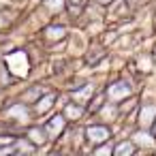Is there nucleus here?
Listing matches in <instances>:
<instances>
[{"label": "nucleus", "instance_id": "f257e3e1", "mask_svg": "<svg viewBox=\"0 0 156 156\" xmlns=\"http://www.w3.org/2000/svg\"><path fill=\"white\" fill-rule=\"evenodd\" d=\"M88 137L92 141H96V143H103V141L109 139V128L107 126H90L88 128Z\"/></svg>", "mask_w": 156, "mask_h": 156}, {"label": "nucleus", "instance_id": "f03ea898", "mask_svg": "<svg viewBox=\"0 0 156 156\" xmlns=\"http://www.w3.org/2000/svg\"><path fill=\"white\" fill-rule=\"evenodd\" d=\"M115 152H118V154H128V152H133V145H130V143H124V145H120Z\"/></svg>", "mask_w": 156, "mask_h": 156}, {"label": "nucleus", "instance_id": "7ed1b4c3", "mask_svg": "<svg viewBox=\"0 0 156 156\" xmlns=\"http://www.w3.org/2000/svg\"><path fill=\"white\" fill-rule=\"evenodd\" d=\"M154 128H156V126H154Z\"/></svg>", "mask_w": 156, "mask_h": 156}]
</instances>
